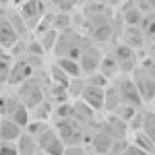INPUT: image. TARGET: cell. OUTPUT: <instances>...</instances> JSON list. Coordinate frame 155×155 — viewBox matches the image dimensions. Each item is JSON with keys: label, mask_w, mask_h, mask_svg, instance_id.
I'll list each match as a JSON object with an SVG mask.
<instances>
[{"label": "cell", "mask_w": 155, "mask_h": 155, "mask_svg": "<svg viewBox=\"0 0 155 155\" xmlns=\"http://www.w3.org/2000/svg\"><path fill=\"white\" fill-rule=\"evenodd\" d=\"M35 139H37V145H39V151H41V153L64 155V151H66V143H64V139L60 137V132L54 128L52 122H50L41 132H37Z\"/></svg>", "instance_id": "1"}, {"label": "cell", "mask_w": 155, "mask_h": 155, "mask_svg": "<svg viewBox=\"0 0 155 155\" xmlns=\"http://www.w3.org/2000/svg\"><path fill=\"white\" fill-rule=\"evenodd\" d=\"M17 97H19L21 104H25L29 110H35L41 101H46V93H44L41 85H37L33 79H29V81H25V83L19 85Z\"/></svg>", "instance_id": "2"}, {"label": "cell", "mask_w": 155, "mask_h": 155, "mask_svg": "<svg viewBox=\"0 0 155 155\" xmlns=\"http://www.w3.org/2000/svg\"><path fill=\"white\" fill-rule=\"evenodd\" d=\"M106 89L107 87H97V85L87 83L79 99H83L85 104L91 107V110H95V112L106 110Z\"/></svg>", "instance_id": "3"}, {"label": "cell", "mask_w": 155, "mask_h": 155, "mask_svg": "<svg viewBox=\"0 0 155 155\" xmlns=\"http://www.w3.org/2000/svg\"><path fill=\"white\" fill-rule=\"evenodd\" d=\"M132 79L137 83V89L143 97V101H153L155 99V77L149 71H139L137 74L132 72Z\"/></svg>", "instance_id": "4"}, {"label": "cell", "mask_w": 155, "mask_h": 155, "mask_svg": "<svg viewBox=\"0 0 155 155\" xmlns=\"http://www.w3.org/2000/svg\"><path fill=\"white\" fill-rule=\"evenodd\" d=\"M81 68H83V74H93V72L99 71V66H101V62H104V54H101V50L97 48H85L81 52Z\"/></svg>", "instance_id": "5"}, {"label": "cell", "mask_w": 155, "mask_h": 155, "mask_svg": "<svg viewBox=\"0 0 155 155\" xmlns=\"http://www.w3.org/2000/svg\"><path fill=\"white\" fill-rule=\"evenodd\" d=\"M23 132H25V128L19 122H15L8 116H0V141H4V143H17Z\"/></svg>", "instance_id": "6"}, {"label": "cell", "mask_w": 155, "mask_h": 155, "mask_svg": "<svg viewBox=\"0 0 155 155\" xmlns=\"http://www.w3.org/2000/svg\"><path fill=\"white\" fill-rule=\"evenodd\" d=\"M33 72H35V66H31V64L25 62V60H19V62L12 64L8 83L11 85H21V83H25V81H29V79L33 77Z\"/></svg>", "instance_id": "7"}, {"label": "cell", "mask_w": 155, "mask_h": 155, "mask_svg": "<svg viewBox=\"0 0 155 155\" xmlns=\"http://www.w3.org/2000/svg\"><path fill=\"white\" fill-rule=\"evenodd\" d=\"M19 41V31L8 19H0V46L2 48H12Z\"/></svg>", "instance_id": "8"}, {"label": "cell", "mask_w": 155, "mask_h": 155, "mask_svg": "<svg viewBox=\"0 0 155 155\" xmlns=\"http://www.w3.org/2000/svg\"><path fill=\"white\" fill-rule=\"evenodd\" d=\"M56 64H58L71 79H81V77H83L81 62H79L77 58H71V56H58V58H56Z\"/></svg>", "instance_id": "9"}, {"label": "cell", "mask_w": 155, "mask_h": 155, "mask_svg": "<svg viewBox=\"0 0 155 155\" xmlns=\"http://www.w3.org/2000/svg\"><path fill=\"white\" fill-rule=\"evenodd\" d=\"M21 15H23V19L27 23H31V21L37 23L41 19V15H44V6H41L39 0H25L21 4Z\"/></svg>", "instance_id": "10"}, {"label": "cell", "mask_w": 155, "mask_h": 155, "mask_svg": "<svg viewBox=\"0 0 155 155\" xmlns=\"http://www.w3.org/2000/svg\"><path fill=\"white\" fill-rule=\"evenodd\" d=\"M17 151H19V155H37L39 153L37 139L31 134V132L25 130L23 134H21V139L17 141Z\"/></svg>", "instance_id": "11"}, {"label": "cell", "mask_w": 155, "mask_h": 155, "mask_svg": "<svg viewBox=\"0 0 155 155\" xmlns=\"http://www.w3.org/2000/svg\"><path fill=\"white\" fill-rule=\"evenodd\" d=\"M141 130L151 139V143L155 145V110H147L141 116Z\"/></svg>", "instance_id": "12"}, {"label": "cell", "mask_w": 155, "mask_h": 155, "mask_svg": "<svg viewBox=\"0 0 155 155\" xmlns=\"http://www.w3.org/2000/svg\"><path fill=\"white\" fill-rule=\"evenodd\" d=\"M141 31H143L145 39H151V41H155V12L145 15L143 23H141Z\"/></svg>", "instance_id": "13"}, {"label": "cell", "mask_w": 155, "mask_h": 155, "mask_svg": "<svg viewBox=\"0 0 155 155\" xmlns=\"http://www.w3.org/2000/svg\"><path fill=\"white\" fill-rule=\"evenodd\" d=\"M120 155H155V153H149V151L141 149L139 145H134V143H130V141H128V145L124 147V151H122Z\"/></svg>", "instance_id": "14"}, {"label": "cell", "mask_w": 155, "mask_h": 155, "mask_svg": "<svg viewBox=\"0 0 155 155\" xmlns=\"http://www.w3.org/2000/svg\"><path fill=\"white\" fill-rule=\"evenodd\" d=\"M0 155H19L17 143H4V141H0Z\"/></svg>", "instance_id": "15"}, {"label": "cell", "mask_w": 155, "mask_h": 155, "mask_svg": "<svg viewBox=\"0 0 155 155\" xmlns=\"http://www.w3.org/2000/svg\"><path fill=\"white\" fill-rule=\"evenodd\" d=\"M37 155H48V153H41V151H39V153H37Z\"/></svg>", "instance_id": "16"}, {"label": "cell", "mask_w": 155, "mask_h": 155, "mask_svg": "<svg viewBox=\"0 0 155 155\" xmlns=\"http://www.w3.org/2000/svg\"><path fill=\"white\" fill-rule=\"evenodd\" d=\"M153 101H155V99H153Z\"/></svg>", "instance_id": "17"}]
</instances>
